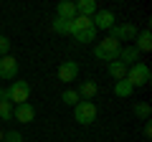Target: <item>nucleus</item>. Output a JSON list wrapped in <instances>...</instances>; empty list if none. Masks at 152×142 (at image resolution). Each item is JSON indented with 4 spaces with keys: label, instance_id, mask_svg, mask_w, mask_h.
Segmentation results:
<instances>
[{
    "label": "nucleus",
    "instance_id": "obj_23",
    "mask_svg": "<svg viewBox=\"0 0 152 142\" xmlns=\"http://www.w3.org/2000/svg\"><path fill=\"white\" fill-rule=\"evenodd\" d=\"M3 142H23V135H20V132H15V130H10V132L3 135Z\"/></svg>",
    "mask_w": 152,
    "mask_h": 142
},
{
    "label": "nucleus",
    "instance_id": "obj_20",
    "mask_svg": "<svg viewBox=\"0 0 152 142\" xmlns=\"http://www.w3.org/2000/svg\"><path fill=\"white\" fill-rule=\"evenodd\" d=\"M53 31L61 33V36H69V20H64V18H53Z\"/></svg>",
    "mask_w": 152,
    "mask_h": 142
},
{
    "label": "nucleus",
    "instance_id": "obj_22",
    "mask_svg": "<svg viewBox=\"0 0 152 142\" xmlns=\"http://www.w3.org/2000/svg\"><path fill=\"white\" fill-rule=\"evenodd\" d=\"M0 56H10V38L0 36Z\"/></svg>",
    "mask_w": 152,
    "mask_h": 142
},
{
    "label": "nucleus",
    "instance_id": "obj_19",
    "mask_svg": "<svg viewBox=\"0 0 152 142\" xmlns=\"http://www.w3.org/2000/svg\"><path fill=\"white\" fill-rule=\"evenodd\" d=\"M79 43H91V41H96V28H89V31H81L74 36Z\"/></svg>",
    "mask_w": 152,
    "mask_h": 142
},
{
    "label": "nucleus",
    "instance_id": "obj_2",
    "mask_svg": "<svg viewBox=\"0 0 152 142\" xmlns=\"http://www.w3.org/2000/svg\"><path fill=\"white\" fill-rule=\"evenodd\" d=\"M96 114H99V109H96L94 102H79L74 107V119L79 122V124H84V127L94 124V122H96Z\"/></svg>",
    "mask_w": 152,
    "mask_h": 142
},
{
    "label": "nucleus",
    "instance_id": "obj_13",
    "mask_svg": "<svg viewBox=\"0 0 152 142\" xmlns=\"http://www.w3.org/2000/svg\"><path fill=\"white\" fill-rule=\"evenodd\" d=\"M76 15H84V18H91L96 13V3L94 0H76Z\"/></svg>",
    "mask_w": 152,
    "mask_h": 142
},
{
    "label": "nucleus",
    "instance_id": "obj_3",
    "mask_svg": "<svg viewBox=\"0 0 152 142\" xmlns=\"http://www.w3.org/2000/svg\"><path fill=\"white\" fill-rule=\"evenodd\" d=\"M127 81H129V86L132 89H137V86H145V84H150V79H152V74H150V66L147 64H134V66H129L127 69Z\"/></svg>",
    "mask_w": 152,
    "mask_h": 142
},
{
    "label": "nucleus",
    "instance_id": "obj_10",
    "mask_svg": "<svg viewBox=\"0 0 152 142\" xmlns=\"http://www.w3.org/2000/svg\"><path fill=\"white\" fill-rule=\"evenodd\" d=\"M117 61H122L124 66H134V64H140V51H137L134 46H122Z\"/></svg>",
    "mask_w": 152,
    "mask_h": 142
},
{
    "label": "nucleus",
    "instance_id": "obj_9",
    "mask_svg": "<svg viewBox=\"0 0 152 142\" xmlns=\"http://www.w3.org/2000/svg\"><path fill=\"white\" fill-rule=\"evenodd\" d=\"M79 71H81V66L76 64V61H64V64L58 66V81H64V84H69V81H76Z\"/></svg>",
    "mask_w": 152,
    "mask_h": 142
},
{
    "label": "nucleus",
    "instance_id": "obj_17",
    "mask_svg": "<svg viewBox=\"0 0 152 142\" xmlns=\"http://www.w3.org/2000/svg\"><path fill=\"white\" fill-rule=\"evenodd\" d=\"M132 114H134V117H140V119H150V114H152V107H150V104H147V102H137L134 104V107H132Z\"/></svg>",
    "mask_w": 152,
    "mask_h": 142
},
{
    "label": "nucleus",
    "instance_id": "obj_6",
    "mask_svg": "<svg viewBox=\"0 0 152 142\" xmlns=\"http://www.w3.org/2000/svg\"><path fill=\"white\" fill-rule=\"evenodd\" d=\"M109 38H114V41H134L137 38V28L132 26V23H122V26H114V28H109Z\"/></svg>",
    "mask_w": 152,
    "mask_h": 142
},
{
    "label": "nucleus",
    "instance_id": "obj_5",
    "mask_svg": "<svg viewBox=\"0 0 152 142\" xmlns=\"http://www.w3.org/2000/svg\"><path fill=\"white\" fill-rule=\"evenodd\" d=\"M20 64H18L15 56H0V79L3 81H15Z\"/></svg>",
    "mask_w": 152,
    "mask_h": 142
},
{
    "label": "nucleus",
    "instance_id": "obj_12",
    "mask_svg": "<svg viewBox=\"0 0 152 142\" xmlns=\"http://www.w3.org/2000/svg\"><path fill=\"white\" fill-rule=\"evenodd\" d=\"M56 18H64V20H74L76 18V5L71 0H64L56 5Z\"/></svg>",
    "mask_w": 152,
    "mask_h": 142
},
{
    "label": "nucleus",
    "instance_id": "obj_15",
    "mask_svg": "<svg viewBox=\"0 0 152 142\" xmlns=\"http://www.w3.org/2000/svg\"><path fill=\"white\" fill-rule=\"evenodd\" d=\"M127 69H129V66H124V64H122V61H112V64L107 66L109 76H112L114 81H122V79L127 76Z\"/></svg>",
    "mask_w": 152,
    "mask_h": 142
},
{
    "label": "nucleus",
    "instance_id": "obj_11",
    "mask_svg": "<svg viewBox=\"0 0 152 142\" xmlns=\"http://www.w3.org/2000/svg\"><path fill=\"white\" fill-rule=\"evenodd\" d=\"M76 91H79V97H81V102H91V99H94V97L99 94V84L89 79V81H84L81 86L76 89Z\"/></svg>",
    "mask_w": 152,
    "mask_h": 142
},
{
    "label": "nucleus",
    "instance_id": "obj_8",
    "mask_svg": "<svg viewBox=\"0 0 152 142\" xmlns=\"http://www.w3.org/2000/svg\"><path fill=\"white\" fill-rule=\"evenodd\" d=\"M13 117H15V122L31 124V122L36 119V107H33L31 102H23V104H18V107H13Z\"/></svg>",
    "mask_w": 152,
    "mask_h": 142
},
{
    "label": "nucleus",
    "instance_id": "obj_24",
    "mask_svg": "<svg viewBox=\"0 0 152 142\" xmlns=\"http://www.w3.org/2000/svg\"><path fill=\"white\" fill-rule=\"evenodd\" d=\"M145 137H147V140H150V137H152V124H150V119L145 122Z\"/></svg>",
    "mask_w": 152,
    "mask_h": 142
},
{
    "label": "nucleus",
    "instance_id": "obj_18",
    "mask_svg": "<svg viewBox=\"0 0 152 142\" xmlns=\"http://www.w3.org/2000/svg\"><path fill=\"white\" fill-rule=\"evenodd\" d=\"M61 102L69 104V107H76V104L81 102V97H79V91H76V89H64V94H61Z\"/></svg>",
    "mask_w": 152,
    "mask_h": 142
},
{
    "label": "nucleus",
    "instance_id": "obj_25",
    "mask_svg": "<svg viewBox=\"0 0 152 142\" xmlns=\"http://www.w3.org/2000/svg\"><path fill=\"white\" fill-rule=\"evenodd\" d=\"M0 102H8V89L0 86Z\"/></svg>",
    "mask_w": 152,
    "mask_h": 142
},
{
    "label": "nucleus",
    "instance_id": "obj_26",
    "mask_svg": "<svg viewBox=\"0 0 152 142\" xmlns=\"http://www.w3.org/2000/svg\"><path fill=\"white\" fill-rule=\"evenodd\" d=\"M3 135H5V132H3V130H0V142H3Z\"/></svg>",
    "mask_w": 152,
    "mask_h": 142
},
{
    "label": "nucleus",
    "instance_id": "obj_4",
    "mask_svg": "<svg viewBox=\"0 0 152 142\" xmlns=\"http://www.w3.org/2000/svg\"><path fill=\"white\" fill-rule=\"evenodd\" d=\"M31 99V84L28 81H13L10 86H8V102L13 104V107H18V104H23V102H28Z\"/></svg>",
    "mask_w": 152,
    "mask_h": 142
},
{
    "label": "nucleus",
    "instance_id": "obj_1",
    "mask_svg": "<svg viewBox=\"0 0 152 142\" xmlns=\"http://www.w3.org/2000/svg\"><path fill=\"white\" fill-rule=\"evenodd\" d=\"M119 51H122V43L107 36V38H102L96 46H94V59L112 64V61H117V59H119Z\"/></svg>",
    "mask_w": 152,
    "mask_h": 142
},
{
    "label": "nucleus",
    "instance_id": "obj_16",
    "mask_svg": "<svg viewBox=\"0 0 152 142\" xmlns=\"http://www.w3.org/2000/svg\"><path fill=\"white\" fill-rule=\"evenodd\" d=\"M132 91H134V89L129 86V81H127V79H122V81H114V94H117L119 99L132 97Z\"/></svg>",
    "mask_w": 152,
    "mask_h": 142
},
{
    "label": "nucleus",
    "instance_id": "obj_7",
    "mask_svg": "<svg viewBox=\"0 0 152 142\" xmlns=\"http://www.w3.org/2000/svg\"><path fill=\"white\" fill-rule=\"evenodd\" d=\"M114 20H117V18H114L112 10H96L91 15V23H94L96 31H109V28H114V26H117Z\"/></svg>",
    "mask_w": 152,
    "mask_h": 142
},
{
    "label": "nucleus",
    "instance_id": "obj_21",
    "mask_svg": "<svg viewBox=\"0 0 152 142\" xmlns=\"http://www.w3.org/2000/svg\"><path fill=\"white\" fill-rule=\"evenodd\" d=\"M0 119H13V104L10 102H0Z\"/></svg>",
    "mask_w": 152,
    "mask_h": 142
},
{
    "label": "nucleus",
    "instance_id": "obj_14",
    "mask_svg": "<svg viewBox=\"0 0 152 142\" xmlns=\"http://www.w3.org/2000/svg\"><path fill=\"white\" fill-rule=\"evenodd\" d=\"M137 43H134V48L140 51V53H147V51H152V33L150 31H142V33H137Z\"/></svg>",
    "mask_w": 152,
    "mask_h": 142
}]
</instances>
